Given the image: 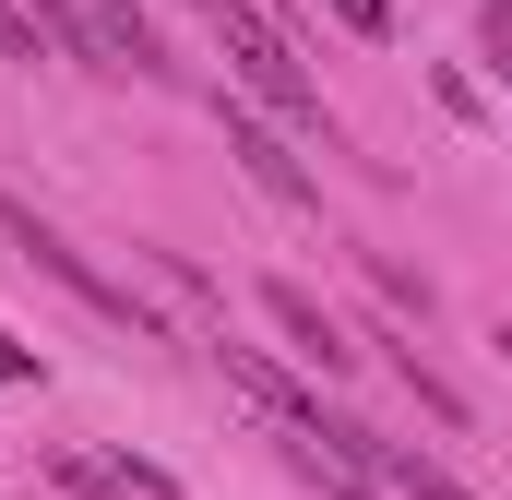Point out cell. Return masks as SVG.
I'll return each instance as SVG.
<instances>
[{
  "mask_svg": "<svg viewBox=\"0 0 512 500\" xmlns=\"http://www.w3.org/2000/svg\"><path fill=\"white\" fill-rule=\"evenodd\" d=\"M262 310H274V334H286V346H298V358H310L322 381H334V370H358V346H346V322H334V310H322L310 286H286V274H274V286H262Z\"/></svg>",
  "mask_w": 512,
  "mask_h": 500,
  "instance_id": "obj_4",
  "label": "cell"
},
{
  "mask_svg": "<svg viewBox=\"0 0 512 500\" xmlns=\"http://www.w3.org/2000/svg\"><path fill=\"white\" fill-rule=\"evenodd\" d=\"M0 60H48V48H36V12H24V0H0Z\"/></svg>",
  "mask_w": 512,
  "mask_h": 500,
  "instance_id": "obj_8",
  "label": "cell"
},
{
  "mask_svg": "<svg viewBox=\"0 0 512 500\" xmlns=\"http://www.w3.org/2000/svg\"><path fill=\"white\" fill-rule=\"evenodd\" d=\"M393 381H405V393H417V405H429V417H441V429H465V393H453V381L429 370V358H417V346H393Z\"/></svg>",
  "mask_w": 512,
  "mask_h": 500,
  "instance_id": "obj_7",
  "label": "cell"
},
{
  "mask_svg": "<svg viewBox=\"0 0 512 500\" xmlns=\"http://www.w3.org/2000/svg\"><path fill=\"white\" fill-rule=\"evenodd\" d=\"M0 381H36V346L24 334H0Z\"/></svg>",
  "mask_w": 512,
  "mask_h": 500,
  "instance_id": "obj_10",
  "label": "cell"
},
{
  "mask_svg": "<svg viewBox=\"0 0 512 500\" xmlns=\"http://www.w3.org/2000/svg\"><path fill=\"white\" fill-rule=\"evenodd\" d=\"M489 48H501V60H512V0H489Z\"/></svg>",
  "mask_w": 512,
  "mask_h": 500,
  "instance_id": "obj_11",
  "label": "cell"
},
{
  "mask_svg": "<svg viewBox=\"0 0 512 500\" xmlns=\"http://www.w3.org/2000/svg\"><path fill=\"white\" fill-rule=\"evenodd\" d=\"M227 155L251 167V191H262V203H286V215H322V179H310V167L286 155V131H262L251 108H227Z\"/></svg>",
  "mask_w": 512,
  "mask_h": 500,
  "instance_id": "obj_3",
  "label": "cell"
},
{
  "mask_svg": "<svg viewBox=\"0 0 512 500\" xmlns=\"http://www.w3.org/2000/svg\"><path fill=\"white\" fill-rule=\"evenodd\" d=\"M501 358H512V334H501Z\"/></svg>",
  "mask_w": 512,
  "mask_h": 500,
  "instance_id": "obj_12",
  "label": "cell"
},
{
  "mask_svg": "<svg viewBox=\"0 0 512 500\" xmlns=\"http://www.w3.org/2000/svg\"><path fill=\"white\" fill-rule=\"evenodd\" d=\"M334 12H346L358 36H393V0H334Z\"/></svg>",
  "mask_w": 512,
  "mask_h": 500,
  "instance_id": "obj_9",
  "label": "cell"
},
{
  "mask_svg": "<svg viewBox=\"0 0 512 500\" xmlns=\"http://www.w3.org/2000/svg\"><path fill=\"white\" fill-rule=\"evenodd\" d=\"M0 227H12V250H24V262H36V274H60V286H72V298H84V310H96V322H120V334H155V310H143V298H131V286H108V274H96V262H84V250L60 239V227H36V215H24V203H12V191H0Z\"/></svg>",
  "mask_w": 512,
  "mask_h": 500,
  "instance_id": "obj_2",
  "label": "cell"
},
{
  "mask_svg": "<svg viewBox=\"0 0 512 500\" xmlns=\"http://www.w3.org/2000/svg\"><path fill=\"white\" fill-rule=\"evenodd\" d=\"M358 477H382V500H477L453 465H429L417 441H370V465H358Z\"/></svg>",
  "mask_w": 512,
  "mask_h": 500,
  "instance_id": "obj_6",
  "label": "cell"
},
{
  "mask_svg": "<svg viewBox=\"0 0 512 500\" xmlns=\"http://www.w3.org/2000/svg\"><path fill=\"white\" fill-rule=\"evenodd\" d=\"M84 24H96V48H108V72H143V84H167V36L131 12V0H84Z\"/></svg>",
  "mask_w": 512,
  "mask_h": 500,
  "instance_id": "obj_5",
  "label": "cell"
},
{
  "mask_svg": "<svg viewBox=\"0 0 512 500\" xmlns=\"http://www.w3.org/2000/svg\"><path fill=\"white\" fill-rule=\"evenodd\" d=\"M215 48L239 60V84H251L274 120H298V131H322V84L298 72V48H286V24L262 12V0H215Z\"/></svg>",
  "mask_w": 512,
  "mask_h": 500,
  "instance_id": "obj_1",
  "label": "cell"
},
{
  "mask_svg": "<svg viewBox=\"0 0 512 500\" xmlns=\"http://www.w3.org/2000/svg\"><path fill=\"white\" fill-rule=\"evenodd\" d=\"M501 84H512V60H501Z\"/></svg>",
  "mask_w": 512,
  "mask_h": 500,
  "instance_id": "obj_13",
  "label": "cell"
}]
</instances>
